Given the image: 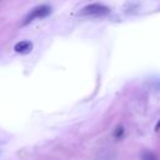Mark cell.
Returning a JSON list of instances; mask_svg holds the SVG:
<instances>
[{
  "mask_svg": "<svg viewBox=\"0 0 160 160\" xmlns=\"http://www.w3.org/2000/svg\"><path fill=\"white\" fill-rule=\"evenodd\" d=\"M110 8L102 5V4H90L81 9L80 15L82 16H105L110 14Z\"/></svg>",
  "mask_w": 160,
  "mask_h": 160,
  "instance_id": "cell-1",
  "label": "cell"
},
{
  "mask_svg": "<svg viewBox=\"0 0 160 160\" xmlns=\"http://www.w3.org/2000/svg\"><path fill=\"white\" fill-rule=\"evenodd\" d=\"M51 14V8L49 6V5H40V6H36V8H34L28 15H26V18L24 19V21H22V25H28V24H30L32 20H35V19H44V18H46V16H49Z\"/></svg>",
  "mask_w": 160,
  "mask_h": 160,
  "instance_id": "cell-2",
  "label": "cell"
},
{
  "mask_svg": "<svg viewBox=\"0 0 160 160\" xmlns=\"http://www.w3.org/2000/svg\"><path fill=\"white\" fill-rule=\"evenodd\" d=\"M14 50L19 54H29L31 50H32V42L31 41H28V40H24V41H19L15 46H14Z\"/></svg>",
  "mask_w": 160,
  "mask_h": 160,
  "instance_id": "cell-3",
  "label": "cell"
},
{
  "mask_svg": "<svg viewBox=\"0 0 160 160\" xmlns=\"http://www.w3.org/2000/svg\"><path fill=\"white\" fill-rule=\"evenodd\" d=\"M141 160H160L159 156L152 151H144L141 154Z\"/></svg>",
  "mask_w": 160,
  "mask_h": 160,
  "instance_id": "cell-4",
  "label": "cell"
},
{
  "mask_svg": "<svg viewBox=\"0 0 160 160\" xmlns=\"http://www.w3.org/2000/svg\"><path fill=\"white\" fill-rule=\"evenodd\" d=\"M122 132H124L122 126H118V128H116V131L114 132V135H115V138H120V136L122 135Z\"/></svg>",
  "mask_w": 160,
  "mask_h": 160,
  "instance_id": "cell-5",
  "label": "cell"
},
{
  "mask_svg": "<svg viewBox=\"0 0 160 160\" xmlns=\"http://www.w3.org/2000/svg\"><path fill=\"white\" fill-rule=\"evenodd\" d=\"M159 129H160V120L158 121V124H156V126H155V130H156V131H158Z\"/></svg>",
  "mask_w": 160,
  "mask_h": 160,
  "instance_id": "cell-6",
  "label": "cell"
}]
</instances>
